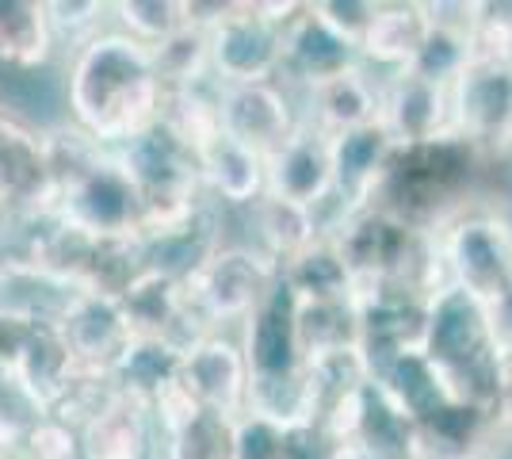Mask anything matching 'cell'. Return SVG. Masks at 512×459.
<instances>
[{
    "mask_svg": "<svg viewBox=\"0 0 512 459\" xmlns=\"http://www.w3.org/2000/svg\"><path fill=\"white\" fill-rule=\"evenodd\" d=\"M165 88L157 81L150 46L127 31H100L73 46L69 62V111L73 127L119 150L127 138L146 131L161 115Z\"/></svg>",
    "mask_w": 512,
    "mask_h": 459,
    "instance_id": "cell-1",
    "label": "cell"
},
{
    "mask_svg": "<svg viewBox=\"0 0 512 459\" xmlns=\"http://www.w3.org/2000/svg\"><path fill=\"white\" fill-rule=\"evenodd\" d=\"M50 211L88 238H138L146 226L142 196L119 153L77 127L46 131Z\"/></svg>",
    "mask_w": 512,
    "mask_h": 459,
    "instance_id": "cell-2",
    "label": "cell"
},
{
    "mask_svg": "<svg viewBox=\"0 0 512 459\" xmlns=\"http://www.w3.org/2000/svg\"><path fill=\"white\" fill-rule=\"evenodd\" d=\"M478 169L482 150L455 131L421 146H394L371 203L432 234L440 222L470 203Z\"/></svg>",
    "mask_w": 512,
    "mask_h": 459,
    "instance_id": "cell-3",
    "label": "cell"
},
{
    "mask_svg": "<svg viewBox=\"0 0 512 459\" xmlns=\"http://www.w3.org/2000/svg\"><path fill=\"white\" fill-rule=\"evenodd\" d=\"M421 352L436 364L448 394L470 406L493 410L501 352L493 345L486 303L455 284H440L428 295Z\"/></svg>",
    "mask_w": 512,
    "mask_h": 459,
    "instance_id": "cell-4",
    "label": "cell"
},
{
    "mask_svg": "<svg viewBox=\"0 0 512 459\" xmlns=\"http://www.w3.org/2000/svg\"><path fill=\"white\" fill-rule=\"evenodd\" d=\"M115 153L142 196V211H146L142 230L184 219L192 207L207 199L203 176H199V157L165 119H153L146 131L127 138Z\"/></svg>",
    "mask_w": 512,
    "mask_h": 459,
    "instance_id": "cell-5",
    "label": "cell"
},
{
    "mask_svg": "<svg viewBox=\"0 0 512 459\" xmlns=\"http://www.w3.org/2000/svg\"><path fill=\"white\" fill-rule=\"evenodd\" d=\"M436 249L448 284L490 303L512 284V222L490 207H459L436 230Z\"/></svg>",
    "mask_w": 512,
    "mask_h": 459,
    "instance_id": "cell-6",
    "label": "cell"
},
{
    "mask_svg": "<svg viewBox=\"0 0 512 459\" xmlns=\"http://www.w3.org/2000/svg\"><path fill=\"white\" fill-rule=\"evenodd\" d=\"M302 4L234 0L230 16L207 31L214 85H260L276 81L283 58V27Z\"/></svg>",
    "mask_w": 512,
    "mask_h": 459,
    "instance_id": "cell-7",
    "label": "cell"
},
{
    "mask_svg": "<svg viewBox=\"0 0 512 459\" xmlns=\"http://www.w3.org/2000/svg\"><path fill=\"white\" fill-rule=\"evenodd\" d=\"M276 264L249 245H222L211 261L184 284L188 303L203 318V326L218 333L226 322H245L253 306L276 284Z\"/></svg>",
    "mask_w": 512,
    "mask_h": 459,
    "instance_id": "cell-8",
    "label": "cell"
},
{
    "mask_svg": "<svg viewBox=\"0 0 512 459\" xmlns=\"http://www.w3.org/2000/svg\"><path fill=\"white\" fill-rule=\"evenodd\" d=\"M0 356L16 379V387L27 394V402L39 414H46L62 398L77 375L62 329L43 318L0 314Z\"/></svg>",
    "mask_w": 512,
    "mask_h": 459,
    "instance_id": "cell-9",
    "label": "cell"
},
{
    "mask_svg": "<svg viewBox=\"0 0 512 459\" xmlns=\"http://www.w3.org/2000/svg\"><path fill=\"white\" fill-rule=\"evenodd\" d=\"M451 131L482 153L512 146V62H470L451 85Z\"/></svg>",
    "mask_w": 512,
    "mask_h": 459,
    "instance_id": "cell-10",
    "label": "cell"
},
{
    "mask_svg": "<svg viewBox=\"0 0 512 459\" xmlns=\"http://www.w3.org/2000/svg\"><path fill=\"white\" fill-rule=\"evenodd\" d=\"M50 199L46 131L0 100V219L50 211Z\"/></svg>",
    "mask_w": 512,
    "mask_h": 459,
    "instance_id": "cell-11",
    "label": "cell"
},
{
    "mask_svg": "<svg viewBox=\"0 0 512 459\" xmlns=\"http://www.w3.org/2000/svg\"><path fill=\"white\" fill-rule=\"evenodd\" d=\"M214 108H218V131L230 134L245 150L260 153L264 161L299 127V115L276 81L214 85Z\"/></svg>",
    "mask_w": 512,
    "mask_h": 459,
    "instance_id": "cell-12",
    "label": "cell"
},
{
    "mask_svg": "<svg viewBox=\"0 0 512 459\" xmlns=\"http://www.w3.org/2000/svg\"><path fill=\"white\" fill-rule=\"evenodd\" d=\"M264 192L287 199L306 211H321L333 203V153L329 138L299 119L295 134L264 161Z\"/></svg>",
    "mask_w": 512,
    "mask_h": 459,
    "instance_id": "cell-13",
    "label": "cell"
},
{
    "mask_svg": "<svg viewBox=\"0 0 512 459\" xmlns=\"http://www.w3.org/2000/svg\"><path fill=\"white\" fill-rule=\"evenodd\" d=\"M180 391L203 410H222L230 417L241 414L249 394V368L241 345L230 341L222 329L188 345L180 364Z\"/></svg>",
    "mask_w": 512,
    "mask_h": 459,
    "instance_id": "cell-14",
    "label": "cell"
},
{
    "mask_svg": "<svg viewBox=\"0 0 512 459\" xmlns=\"http://www.w3.org/2000/svg\"><path fill=\"white\" fill-rule=\"evenodd\" d=\"M138 245H142L146 272L169 276L176 284H188L195 272L222 249V222H218V211H214L211 199H203L184 219L142 230Z\"/></svg>",
    "mask_w": 512,
    "mask_h": 459,
    "instance_id": "cell-15",
    "label": "cell"
},
{
    "mask_svg": "<svg viewBox=\"0 0 512 459\" xmlns=\"http://www.w3.org/2000/svg\"><path fill=\"white\" fill-rule=\"evenodd\" d=\"M352 66H360L356 46L344 43L310 4H302L295 20L283 27V58H279L276 81H287V85H299L310 92V88L348 73Z\"/></svg>",
    "mask_w": 512,
    "mask_h": 459,
    "instance_id": "cell-16",
    "label": "cell"
},
{
    "mask_svg": "<svg viewBox=\"0 0 512 459\" xmlns=\"http://www.w3.org/2000/svg\"><path fill=\"white\" fill-rule=\"evenodd\" d=\"M379 127L394 146H421L451 131V88L428 85L409 69L379 81Z\"/></svg>",
    "mask_w": 512,
    "mask_h": 459,
    "instance_id": "cell-17",
    "label": "cell"
},
{
    "mask_svg": "<svg viewBox=\"0 0 512 459\" xmlns=\"http://www.w3.org/2000/svg\"><path fill=\"white\" fill-rule=\"evenodd\" d=\"M119 306L127 314V326L134 337H157V341H172L176 349H188L199 337L211 333L188 303L184 284H176L169 276H157V272H142L119 295Z\"/></svg>",
    "mask_w": 512,
    "mask_h": 459,
    "instance_id": "cell-18",
    "label": "cell"
},
{
    "mask_svg": "<svg viewBox=\"0 0 512 459\" xmlns=\"http://www.w3.org/2000/svg\"><path fill=\"white\" fill-rule=\"evenodd\" d=\"M54 326L62 329L77 372L107 375L111 364L119 360V352L127 349V341L134 337L119 299H107L96 291H77Z\"/></svg>",
    "mask_w": 512,
    "mask_h": 459,
    "instance_id": "cell-19",
    "label": "cell"
},
{
    "mask_svg": "<svg viewBox=\"0 0 512 459\" xmlns=\"http://www.w3.org/2000/svg\"><path fill=\"white\" fill-rule=\"evenodd\" d=\"M329 153H333V203H337L333 222H337L348 211H360V207L371 203V196H375V188H379V180L386 173V161L394 153V142H390V134L379 123H371V127H360V131L329 138Z\"/></svg>",
    "mask_w": 512,
    "mask_h": 459,
    "instance_id": "cell-20",
    "label": "cell"
},
{
    "mask_svg": "<svg viewBox=\"0 0 512 459\" xmlns=\"http://www.w3.org/2000/svg\"><path fill=\"white\" fill-rule=\"evenodd\" d=\"M180 364H184V349H176L172 341H157V337H130L127 349L119 352V360L111 364V387L153 410L180 391Z\"/></svg>",
    "mask_w": 512,
    "mask_h": 459,
    "instance_id": "cell-21",
    "label": "cell"
},
{
    "mask_svg": "<svg viewBox=\"0 0 512 459\" xmlns=\"http://www.w3.org/2000/svg\"><path fill=\"white\" fill-rule=\"evenodd\" d=\"M348 448L363 459H417V425L375 379H367L356 394Z\"/></svg>",
    "mask_w": 512,
    "mask_h": 459,
    "instance_id": "cell-22",
    "label": "cell"
},
{
    "mask_svg": "<svg viewBox=\"0 0 512 459\" xmlns=\"http://www.w3.org/2000/svg\"><path fill=\"white\" fill-rule=\"evenodd\" d=\"M153 417L115 391L96 417L77 429V459H150Z\"/></svg>",
    "mask_w": 512,
    "mask_h": 459,
    "instance_id": "cell-23",
    "label": "cell"
},
{
    "mask_svg": "<svg viewBox=\"0 0 512 459\" xmlns=\"http://www.w3.org/2000/svg\"><path fill=\"white\" fill-rule=\"evenodd\" d=\"M306 96H310L306 123L318 127L325 138L379 123V77H371L367 66H352L341 77L310 88Z\"/></svg>",
    "mask_w": 512,
    "mask_h": 459,
    "instance_id": "cell-24",
    "label": "cell"
},
{
    "mask_svg": "<svg viewBox=\"0 0 512 459\" xmlns=\"http://www.w3.org/2000/svg\"><path fill=\"white\" fill-rule=\"evenodd\" d=\"M199 176H203V192L207 199H222L234 207H253L264 196V157L245 150L230 134H214L211 142H203L199 150Z\"/></svg>",
    "mask_w": 512,
    "mask_h": 459,
    "instance_id": "cell-25",
    "label": "cell"
},
{
    "mask_svg": "<svg viewBox=\"0 0 512 459\" xmlns=\"http://www.w3.org/2000/svg\"><path fill=\"white\" fill-rule=\"evenodd\" d=\"M425 31H428V16L421 4H413V0L409 4H379L375 20H371L367 35H363V43L356 46L360 66L386 69V77L390 73H402L413 62V54H417V46L425 39Z\"/></svg>",
    "mask_w": 512,
    "mask_h": 459,
    "instance_id": "cell-26",
    "label": "cell"
},
{
    "mask_svg": "<svg viewBox=\"0 0 512 459\" xmlns=\"http://www.w3.org/2000/svg\"><path fill=\"white\" fill-rule=\"evenodd\" d=\"M279 280L295 295V303H333V299H352L356 291L352 272L329 234H318L291 261L279 264Z\"/></svg>",
    "mask_w": 512,
    "mask_h": 459,
    "instance_id": "cell-27",
    "label": "cell"
},
{
    "mask_svg": "<svg viewBox=\"0 0 512 459\" xmlns=\"http://www.w3.org/2000/svg\"><path fill=\"white\" fill-rule=\"evenodd\" d=\"M371 379L394 398V406H398L413 425H421V421L436 414L444 402H451L448 383L440 379L436 364H432L421 349L398 352L383 372L371 375Z\"/></svg>",
    "mask_w": 512,
    "mask_h": 459,
    "instance_id": "cell-28",
    "label": "cell"
},
{
    "mask_svg": "<svg viewBox=\"0 0 512 459\" xmlns=\"http://www.w3.org/2000/svg\"><path fill=\"white\" fill-rule=\"evenodd\" d=\"M253 230V249L276 264L279 272V264H287L299 249H306L310 241L318 238L321 219L318 211H306V207H295L287 199H276L264 192L253 203Z\"/></svg>",
    "mask_w": 512,
    "mask_h": 459,
    "instance_id": "cell-29",
    "label": "cell"
},
{
    "mask_svg": "<svg viewBox=\"0 0 512 459\" xmlns=\"http://www.w3.org/2000/svg\"><path fill=\"white\" fill-rule=\"evenodd\" d=\"M54 43L46 0H0V62L35 69L50 62Z\"/></svg>",
    "mask_w": 512,
    "mask_h": 459,
    "instance_id": "cell-30",
    "label": "cell"
},
{
    "mask_svg": "<svg viewBox=\"0 0 512 459\" xmlns=\"http://www.w3.org/2000/svg\"><path fill=\"white\" fill-rule=\"evenodd\" d=\"M295 333H299V345L306 360L325 356V352H337V349H360L356 299L299 303L295 306Z\"/></svg>",
    "mask_w": 512,
    "mask_h": 459,
    "instance_id": "cell-31",
    "label": "cell"
},
{
    "mask_svg": "<svg viewBox=\"0 0 512 459\" xmlns=\"http://www.w3.org/2000/svg\"><path fill=\"white\" fill-rule=\"evenodd\" d=\"M153 69H157V81L165 92L176 88H199L207 85L211 77V46H207V31L199 27H180L172 31L165 43L150 46Z\"/></svg>",
    "mask_w": 512,
    "mask_h": 459,
    "instance_id": "cell-32",
    "label": "cell"
},
{
    "mask_svg": "<svg viewBox=\"0 0 512 459\" xmlns=\"http://www.w3.org/2000/svg\"><path fill=\"white\" fill-rule=\"evenodd\" d=\"M234 417L195 406L176 429L165 433V459H230Z\"/></svg>",
    "mask_w": 512,
    "mask_h": 459,
    "instance_id": "cell-33",
    "label": "cell"
},
{
    "mask_svg": "<svg viewBox=\"0 0 512 459\" xmlns=\"http://www.w3.org/2000/svg\"><path fill=\"white\" fill-rule=\"evenodd\" d=\"M467 66H470V31L448 27V23H428L425 39H421L413 62H409V73L428 81V85L451 88L463 77Z\"/></svg>",
    "mask_w": 512,
    "mask_h": 459,
    "instance_id": "cell-34",
    "label": "cell"
},
{
    "mask_svg": "<svg viewBox=\"0 0 512 459\" xmlns=\"http://www.w3.org/2000/svg\"><path fill=\"white\" fill-rule=\"evenodd\" d=\"M111 12L142 46L165 43L172 31L184 27V0H119L111 4Z\"/></svg>",
    "mask_w": 512,
    "mask_h": 459,
    "instance_id": "cell-35",
    "label": "cell"
},
{
    "mask_svg": "<svg viewBox=\"0 0 512 459\" xmlns=\"http://www.w3.org/2000/svg\"><path fill=\"white\" fill-rule=\"evenodd\" d=\"M348 456H352V448L329 425H321L318 417L283 425L279 459H348Z\"/></svg>",
    "mask_w": 512,
    "mask_h": 459,
    "instance_id": "cell-36",
    "label": "cell"
},
{
    "mask_svg": "<svg viewBox=\"0 0 512 459\" xmlns=\"http://www.w3.org/2000/svg\"><path fill=\"white\" fill-rule=\"evenodd\" d=\"M104 12H111V4H104V0H46V16H50V27H54V39L62 35L73 46L100 35Z\"/></svg>",
    "mask_w": 512,
    "mask_h": 459,
    "instance_id": "cell-37",
    "label": "cell"
},
{
    "mask_svg": "<svg viewBox=\"0 0 512 459\" xmlns=\"http://www.w3.org/2000/svg\"><path fill=\"white\" fill-rule=\"evenodd\" d=\"M283 425L253 410H241L234 417V448L230 459H279Z\"/></svg>",
    "mask_w": 512,
    "mask_h": 459,
    "instance_id": "cell-38",
    "label": "cell"
},
{
    "mask_svg": "<svg viewBox=\"0 0 512 459\" xmlns=\"http://www.w3.org/2000/svg\"><path fill=\"white\" fill-rule=\"evenodd\" d=\"M310 8L341 35L344 43H352V46L363 43L367 27H371L375 12H379V4H371V0H318V4H310Z\"/></svg>",
    "mask_w": 512,
    "mask_h": 459,
    "instance_id": "cell-39",
    "label": "cell"
},
{
    "mask_svg": "<svg viewBox=\"0 0 512 459\" xmlns=\"http://www.w3.org/2000/svg\"><path fill=\"white\" fill-rule=\"evenodd\" d=\"M486 314H490V333H493V345L501 356H512V284L486 303Z\"/></svg>",
    "mask_w": 512,
    "mask_h": 459,
    "instance_id": "cell-40",
    "label": "cell"
},
{
    "mask_svg": "<svg viewBox=\"0 0 512 459\" xmlns=\"http://www.w3.org/2000/svg\"><path fill=\"white\" fill-rule=\"evenodd\" d=\"M0 459H12V456H8V452H0Z\"/></svg>",
    "mask_w": 512,
    "mask_h": 459,
    "instance_id": "cell-41",
    "label": "cell"
}]
</instances>
